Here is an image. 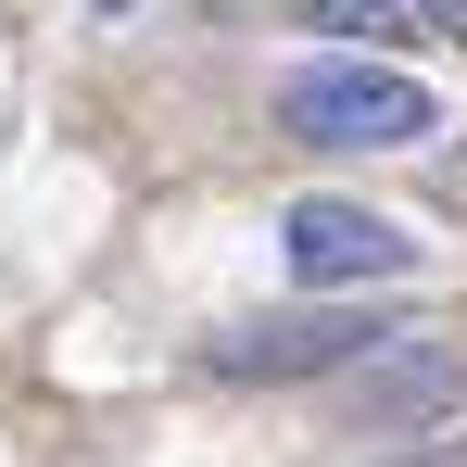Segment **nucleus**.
<instances>
[{
    "instance_id": "obj_7",
    "label": "nucleus",
    "mask_w": 467,
    "mask_h": 467,
    "mask_svg": "<svg viewBox=\"0 0 467 467\" xmlns=\"http://www.w3.org/2000/svg\"><path fill=\"white\" fill-rule=\"evenodd\" d=\"M417 13H430V26H455V38H467V0H417Z\"/></svg>"
},
{
    "instance_id": "obj_6",
    "label": "nucleus",
    "mask_w": 467,
    "mask_h": 467,
    "mask_svg": "<svg viewBox=\"0 0 467 467\" xmlns=\"http://www.w3.org/2000/svg\"><path fill=\"white\" fill-rule=\"evenodd\" d=\"M404 467H467V442H417V455H404Z\"/></svg>"
},
{
    "instance_id": "obj_2",
    "label": "nucleus",
    "mask_w": 467,
    "mask_h": 467,
    "mask_svg": "<svg viewBox=\"0 0 467 467\" xmlns=\"http://www.w3.org/2000/svg\"><path fill=\"white\" fill-rule=\"evenodd\" d=\"M467 404V354L455 341H430V328H391L379 354H354V367H341V417H354V430H442V417H455Z\"/></svg>"
},
{
    "instance_id": "obj_4",
    "label": "nucleus",
    "mask_w": 467,
    "mask_h": 467,
    "mask_svg": "<svg viewBox=\"0 0 467 467\" xmlns=\"http://www.w3.org/2000/svg\"><path fill=\"white\" fill-rule=\"evenodd\" d=\"M278 253H291V278L304 291H367V278H404L417 265V240L367 215V202H291L278 215Z\"/></svg>"
},
{
    "instance_id": "obj_8",
    "label": "nucleus",
    "mask_w": 467,
    "mask_h": 467,
    "mask_svg": "<svg viewBox=\"0 0 467 467\" xmlns=\"http://www.w3.org/2000/svg\"><path fill=\"white\" fill-rule=\"evenodd\" d=\"M88 13H127V0H88Z\"/></svg>"
},
{
    "instance_id": "obj_5",
    "label": "nucleus",
    "mask_w": 467,
    "mask_h": 467,
    "mask_svg": "<svg viewBox=\"0 0 467 467\" xmlns=\"http://www.w3.org/2000/svg\"><path fill=\"white\" fill-rule=\"evenodd\" d=\"M316 26L354 38V51H391V38H404V0H316Z\"/></svg>"
},
{
    "instance_id": "obj_3",
    "label": "nucleus",
    "mask_w": 467,
    "mask_h": 467,
    "mask_svg": "<svg viewBox=\"0 0 467 467\" xmlns=\"http://www.w3.org/2000/svg\"><path fill=\"white\" fill-rule=\"evenodd\" d=\"M391 316L367 304H316V316H265V328H228V341H202V367L215 379H341L354 354H379Z\"/></svg>"
},
{
    "instance_id": "obj_1",
    "label": "nucleus",
    "mask_w": 467,
    "mask_h": 467,
    "mask_svg": "<svg viewBox=\"0 0 467 467\" xmlns=\"http://www.w3.org/2000/svg\"><path fill=\"white\" fill-rule=\"evenodd\" d=\"M278 127L316 140V152H417L442 127V101L417 77H391V64H367V51H341V64H304L278 88Z\"/></svg>"
}]
</instances>
